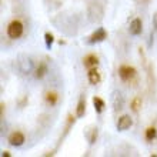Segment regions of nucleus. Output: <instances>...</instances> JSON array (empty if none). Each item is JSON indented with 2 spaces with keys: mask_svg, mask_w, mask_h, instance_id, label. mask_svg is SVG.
Listing matches in <instances>:
<instances>
[{
  "mask_svg": "<svg viewBox=\"0 0 157 157\" xmlns=\"http://www.w3.org/2000/svg\"><path fill=\"white\" fill-rule=\"evenodd\" d=\"M96 139H97V128H93L90 133V136H89V143H90V144H94Z\"/></svg>",
  "mask_w": 157,
  "mask_h": 157,
  "instance_id": "19",
  "label": "nucleus"
},
{
  "mask_svg": "<svg viewBox=\"0 0 157 157\" xmlns=\"http://www.w3.org/2000/svg\"><path fill=\"white\" fill-rule=\"evenodd\" d=\"M53 41H54V36H53V34H52V33H46L44 34V43H46V47H47V49H52Z\"/></svg>",
  "mask_w": 157,
  "mask_h": 157,
  "instance_id": "18",
  "label": "nucleus"
},
{
  "mask_svg": "<svg viewBox=\"0 0 157 157\" xmlns=\"http://www.w3.org/2000/svg\"><path fill=\"white\" fill-rule=\"evenodd\" d=\"M141 104H143V100H141V97H134V99L132 100V103H130V107H132V110L134 113H139L141 109Z\"/></svg>",
  "mask_w": 157,
  "mask_h": 157,
  "instance_id": "16",
  "label": "nucleus"
},
{
  "mask_svg": "<svg viewBox=\"0 0 157 157\" xmlns=\"http://www.w3.org/2000/svg\"><path fill=\"white\" fill-rule=\"evenodd\" d=\"M106 39H107V32H106V29H104V27H99V29L94 30V32L89 36L87 43H89V44H96V43L104 41Z\"/></svg>",
  "mask_w": 157,
  "mask_h": 157,
  "instance_id": "4",
  "label": "nucleus"
},
{
  "mask_svg": "<svg viewBox=\"0 0 157 157\" xmlns=\"http://www.w3.org/2000/svg\"><path fill=\"white\" fill-rule=\"evenodd\" d=\"M83 64L87 69H91V67H97L99 64V57L96 54H87L86 57L83 59Z\"/></svg>",
  "mask_w": 157,
  "mask_h": 157,
  "instance_id": "11",
  "label": "nucleus"
},
{
  "mask_svg": "<svg viewBox=\"0 0 157 157\" xmlns=\"http://www.w3.org/2000/svg\"><path fill=\"white\" fill-rule=\"evenodd\" d=\"M144 137H146V140H149V141H153L154 139L157 137V130L156 127H147L146 128V133H144Z\"/></svg>",
  "mask_w": 157,
  "mask_h": 157,
  "instance_id": "17",
  "label": "nucleus"
},
{
  "mask_svg": "<svg viewBox=\"0 0 157 157\" xmlns=\"http://www.w3.org/2000/svg\"><path fill=\"white\" fill-rule=\"evenodd\" d=\"M93 106H94L96 113H97V114H100V113H103L104 107H106V103H104L103 99H100V97L94 96V97H93Z\"/></svg>",
  "mask_w": 157,
  "mask_h": 157,
  "instance_id": "14",
  "label": "nucleus"
},
{
  "mask_svg": "<svg viewBox=\"0 0 157 157\" xmlns=\"http://www.w3.org/2000/svg\"><path fill=\"white\" fill-rule=\"evenodd\" d=\"M44 100L49 106H56L59 101V94L56 91H47L44 94Z\"/></svg>",
  "mask_w": 157,
  "mask_h": 157,
  "instance_id": "13",
  "label": "nucleus"
},
{
  "mask_svg": "<svg viewBox=\"0 0 157 157\" xmlns=\"http://www.w3.org/2000/svg\"><path fill=\"white\" fill-rule=\"evenodd\" d=\"M9 156H10L9 151H3V153H2V157H9Z\"/></svg>",
  "mask_w": 157,
  "mask_h": 157,
  "instance_id": "21",
  "label": "nucleus"
},
{
  "mask_svg": "<svg viewBox=\"0 0 157 157\" xmlns=\"http://www.w3.org/2000/svg\"><path fill=\"white\" fill-rule=\"evenodd\" d=\"M151 44H153V34L150 36V41H149V46H150V47H151Z\"/></svg>",
  "mask_w": 157,
  "mask_h": 157,
  "instance_id": "22",
  "label": "nucleus"
},
{
  "mask_svg": "<svg viewBox=\"0 0 157 157\" xmlns=\"http://www.w3.org/2000/svg\"><path fill=\"white\" fill-rule=\"evenodd\" d=\"M86 113V97L82 96L78 99V103H77V107H76V117H83Z\"/></svg>",
  "mask_w": 157,
  "mask_h": 157,
  "instance_id": "12",
  "label": "nucleus"
},
{
  "mask_svg": "<svg viewBox=\"0 0 157 157\" xmlns=\"http://www.w3.org/2000/svg\"><path fill=\"white\" fill-rule=\"evenodd\" d=\"M87 78H89V83L90 84H99L100 83V73L99 70L96 69V67H91V69H89V73H87Z\"/></svg>",
  "mask_w": 157,
  "mask_h": 157,
  "instance_id": "10",
  "label": "nucleus"
},
{
  "mask_svg": "<svg viewBox=\"0 0 157 157\" xmlns=\"http://www.w3.org/2000/svg\"><path fill=\"white\" fill-rule=\"evenodd\" d=\"M153 26H154V29H157V13H154V16H153Z\"/></svg>",
  "mask_w": 157,
  "mask_h": 157,
  "instance_id": "20",
  "label": "nucleus"
},
{
  "mask_svg": "<svg viewBox=\"0 0 157 157\" xmlns=\"http://www.w3.org/2000/svg\"><path fill=\"white\" fill-rule=\"evenodd\" d=\"M119 77L123 80V82H132L133 78L136 77L137 71L133 66H127V64H121L119 67Z\"/></svg>",
  "mask_w": 157,
  "mask_h": 157,
  "instance_id": "3",
  "label": "nucleus"
},
{
  "mask_svg": "<svg viewBox=\"0 0 157 157\" xmlns=\"http://www.w3.org/2000/svg\"><path fill=\"white\" fill-rule=\"evenodd\" d=\"M133 126V119L130 116H127V114H124V116H121L119 120H117V124L116 127L119 132H124V130H127V128H130Z\"/></svg>",
  "mask_w": 157,
  "mask_h": 157,
  "instance_id": "8",
  "label": "nucleus"
},
{
  "mask_svg": "<svg viewBox=\"0 0 157 157\" xmlns=\"http://www.w3.org/2000/svg\"><path fill=\"white\" fill-rule=\"evenodd\" d=\"M103 6L97 2H93V3L89 4L87 7V17L91 23H96V21H100L103 19Z\"/></svg>",
  "mask_w": 157,
  "mask_h": 157,
  "instance_id": "2",
  "label": "nucleus"
},
{
  "mask_svg": "<svg viewBox=\"0 0 157 157\" xmlns=\"http://www.w3.org/2000/svg\"><path fill=\"white\" fill-rule=\"evenodd\" d=\"M7 141H9V144L13 146V147H21V146L25 144L26 137L21 132H13L12 134L9 136Z\"/></svg>",
  "mask_w": 157,
  "mask_h": 157,
  "instance_id": "6",
  "label": "nucleus"
},
{
  "mask_svg": "<svg viewBox=\"0 0 157 157\" xmlns=\"http://www.w3.org/2000/svg\"><path fill=\"white\" fill-rule=\"evenodd\" d=\"M33 70H34L33 60L30 57H26V56L20 57V60H19V71L21 75H30Z\"/></svg>",
  "mask_w": 157,
  "mask_h": 157,
  "instance_id": "5",
  "label": "nucleus"
},
{
  "mask_svg": "<svg viewBox=\"0 0 157 157\" xmlns=\"http://www.w3.org/2000/svg\"><path fill=\"white\" fill-rule=\"evenodd\" d=\"M7 36L12 40H16V39H20L25 33V25L21 23V20L19 19H14L7 25V30H6Z\"/></svg>",
  "mask_w": 157,
  "mask_h": 157,
  "instance_id": "1",
  "label": "nucleus"
},
{
  "mask_svg": "<svg viewBox=\"0 0 157 157\" xmlns=\"http://www.w3.org/2000/svg\"><path fill=\"white\" fill-rule=\"evenodd\" d=\"M113 106H114V110H121L124 106V99L120 93H114V97H113Z\"/></svg>",
  "mask_w": 157,
  "mask_h": 157,
  "instance_id": "15",
  "label": "nucleus"
},
{
  "mask_svg": "<svg viewBox=\"0 0 157 157\" xmlns=\"http://www.w3.org/2000/svg\"><path fill=\"white\" fill-rule=\"evenodd\" d=\"M47 73H49V67H47V64H46L44 62H41V63H39V66L34 69V78L41 80Z\"/></svg>",
  "mask_w": 157,
  "mask_h": 157,
  "instance_id": "9",
  "label": "nucleus"
},
{
  "mask_svg": "<svg viewBox=\"0 0 157 157\" xmlns=\"http://www.w3.org/2000/svg\"><path fill=\"white\" fill-rule=\"evenodd\" d=\"M141 32H143V21H141V19H139V17L133 19L132 23H130V27H128V33L132 36H139V34H141Z\"/></svg>",
  "mask_w": 157,
  "mask_h": 157,
  "instance_id": "7",
  "label": "nucleus"
}]
</instances>
